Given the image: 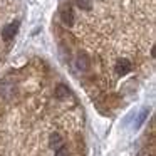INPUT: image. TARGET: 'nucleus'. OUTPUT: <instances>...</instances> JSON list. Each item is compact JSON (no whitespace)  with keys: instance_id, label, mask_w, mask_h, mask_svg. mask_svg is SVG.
I'll list each match as a JSON object with an SVG mask.
<instances>
[{"instance_id":"nucleus-4","label":"nucleus","mask_w":156,"mask_h":156,"mask_svg":"<svg viewBox=\"0 0 156 156\" xmlns=\"http://www.w3.org/2000/svg\"><path fill=\"white\" fill-rule=\"evenodd\" d=\"M62 144V138L59 133H54V134L51 136V146L52 148H59V146Z\"/></svg>"},{"instance_id":"nucleus-7","label":"nucleus","mask_w":156,"mask_h":156,"mask_svg":"<svg viewBox=\"0 0 156 156\" xmlns=\"http://www.w3.org/2000/svg\"><path fill=\"white\" fill-rule=\"evenodd\" d=\"M55 94H57V98H64V96L69 94V91H67V87H66V86H59L57 91H55Z\"/></svg>"},{"instance_id":"nucleus-6","label":"nucleus","mask_w":156,"mask_h":156,"mask_svg":"<svg viewBox=\"0 0 156 156\" xmlns=\"http://www.w3.org/2000/svg\"><path fill=\"white\" fill-rule=\"evenodd\" d=\"M76 4H77L81 9H84V10H89L92 2H91V0H76Z\"/></svg>"},{"instance_id":"nucleus-1","label":"nucleus","mask_w":156,"mask_h":156,"mask_svg":"<svg viewBox=\"0 0 156 156\" xmlns=\"http://www.w3.org/2000/svg\"><path fill=\"white\" fill-rule=\"evenodd\" d=\"M19 30V22H14V24H9L4 27V30H2V37H4V41H12V39L15 37V34H17Z\"/></svg>"},{"instance_id":"nucleus-5","label":"nucleus","mask_w":156,"mask_h":156,"mask_svg":"<svg viewBox=\"0 0 156 156\" xmlns=\"http://www.w3.org/2000/svg\"><path fill=\"white\" fill-rule=\"evenodd\" d=\"M146 116H148V109H143V111H141V114L138 116V121L134 122V128H136V129H138L139 126L143 124V121H144V119H146Z\"/></svg>"},{"instance_id":"nucleus-9","label":"nucleus","mask_w":156,"mask_h":156,"mask_svg":"<svg viewBox=\"0 0 156 156\" xmlns=\"http://www.w3.org/2000/svg\"><path fill=\"white\" fill-rule=\"evenodd\" d=\"M55 156H69V153H67V149H66V148H61V146H59Z\"/></svg>"},{"instance_id":"nucleus-2","label":"nucleus","mask_w":156,"mask_h":156,"mask_svg":"<svg viewBox=\"0 0 156 156\" xmlns=\"http://www.w3.org/2000/svg\"><path fill=\"white\" fill-rule=\"evenodd\" d=\"M61 19L66 25H72L74 24V12H72L71 5H64L61 9Z\"/></svg>"},{"instance_id":"nucleus-3","label":"nucleus","mask_w":156,"mask_h":156,"mask_svg":"<svg viewBox=\"0 0 156 156\" xmlns=\"http://www.w3.org/2000/svg\"><path fill=\"white\" fill-rule=\"evenodd\" d=\"M129 71H131V62H129L128 59H121V61L116 64V72H118L119 76H126Z\"/></svg>"},{"instance_id":"nucleus-8","label":"nucleus","mask_w":156,"mask_h":156,"mask_svg":"<svg viewBox=\"0 0 156 156\" xmlns=\"http://www.w3.org/2000/svg\"><path fill=\"white\" fill-rule=\"evenodd\" d=\"M77 67H79V69H87V61H86L84 55H82V59H81V57L77 59Z\"/></svg>"}]
</instances>
